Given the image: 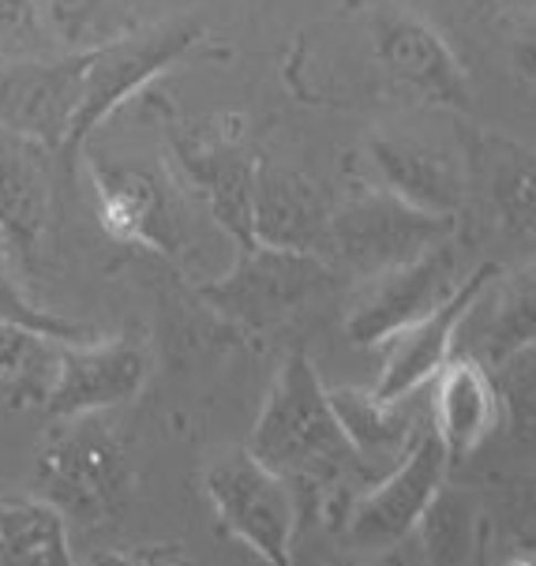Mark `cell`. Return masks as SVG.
I'll use <instances>...</instances> for the list:
<instances>
[{
  "mask_svg": "<svg viewBox=\"0 0 536 566\" xmlns=\"http://www.w3.org/2000/svg\"><path fill=\"white\" fill-rule=\"evenodd\" d=\"M338 266L327 255L293 248L252 244L241 248L233 271L203 282L199 293L218 315L252 334H274L304 315L338 282Z\"/></svg>",
  "mask_w": 536,
  "mask_h": 566,
  "instance_id": "obj_6",
  "label": "cell"
},
{
  "mask_svg": "<svg viewBox=\"0 0 536 566\" xmlns=\"http://www.w3.org/2000/svg\"><path fill=\"white\" fill-rule=\"evenodd\" d=\"M360 38L368 64L376 69V86L428 109L458 117L473 113V83L465 64L458 61L446 38L409 4L398 0L368 4L360 15Z\"/></svg>",
  "mask_w": 536,
  "mask_h": 566,
  "instance_id": "obj_5",
  "label": "cell"
},
{
  "mask_svg": "<svg viewBox=\"0 0 536 566\" xmlns=\"http://www.w3.org/2000/svg\"><path fill=\"white\" fill-rule=\"evenodd\" d=\"M8 285H15V277L8 271V255L0 252V290H8Z\"/></svg>",
  "mask_w": 536,
  "mask_h": 566,
  "instance_id": "obj_29",
  "label": "cell"
},
{
  "mask_svg": "<svg viewBox=\"0 0 536 566\" xmlns=\"http://www.w3.org/2000/svg\"><path fill=\"white\" fill-rule=\"evenodd\" d=\"M428 412H432V428L443 439L450 462L458 465L473 458L506 417V395L500 379L492 376V364L484 357L454 353L432 382Z\"/></svg>",
  "mask_w": 536,
  "mask_h": 566,
  "instance_id": "obj_17",
  "label": "cell"
},
{
  "mask_svg": "<svg viewBox=\"0 0 536 566\" xmlns=\"http://www.w3.org/2000/svg\"><path fill=\"white\" fill-rule=\"evenodd\" d=\"M203 495L222 530L248 544L260 559L285 566L293 559L301 499L296 488L263 465L252 450H229L203 473Z\"/></svg>",
  "mask_w": 536,
  "mask_h": 566,
  "instance_id": "obj_8",
  "label": "cell"
},
{
  "mask_svg": "<svg viewBox=\"0 0 536 566\" xmlns=\"http://www.w3.org/2000/svg\"><path fill=\"white\" fill-rule=\"evenodd\" d=\"M424 541L428 563H465L476 559V541H481V506L462 492H443L428 506L424 522L413 533Z\"/></svg>",
  "mask_w": 536,
  "mask_h": 566,
  "instance_id": "obj_24",
  "label": "cell"
},
{
  "mask_svg": "<svg viewBox=\"0 0 536 566\" xmlns=\"http://www.w3.org/2000/svg\"><path fill=\"white\" fill-rule=\"evenodd\" d=\"M34 488L42 499L61 506L69 522H113L128 503L132 462L120 431L105 412L53 420L34 458Z\"/></svg>",
  "mask_w": 536,
  "mask_h": 566,
  "instance_id": "obj_4",
  "label": "cell"
},
{
  "mask_svg": "<svg viewBox=\"0 0 536 566\" xmlns=\"http://www.w3.org/2000/svg\"><path fill=\"white\" fill-rule=\"evenodd\" d=\"M476 8H484V12H500V8H511L518 4V0H473Z\"/></svg>",
  "mask_w": 536,
  "mask_h": 566,
  "instance_id": "obj_28",
  "label": "cell"
},
{
  "mask_svg": "<svg viewBox=\"0 0 536 566\" xmlns=\"http://www.w3.org/2000/svg\"><path fill=\"white\" fill-rule=\"evenodd\" d=\"M484 331L476 338V357L487 364H511L536 349V259L514 271H500L481 296Z\"/></svg>",
  "mask_w": 536,
  "mask_h": 566,
  "instance_id": "obj_21",
  "label": "cell"
},
{
  "mask_svg": "<svg viewBox=\"0 0 536 566\" xmlns=\"http://www.w3.org/2000/svg\"><path fill=\"white\" fill-rule=\"evenodd\" d=\"M454 229L458 218L420 210L387 188L353 177L349 196L338 199L330 214V263L360 282L432 252L454 237Z\"/></svg>",
  "mask_w": 536,
  "mask_h": 566,
  "instance_id": "obj_7",
  "label": "cell"
},
{
  "mask_svg": "<svg viewBox=\"0 0 536 566\" xmlns=\"http://www.w3.org/2000/svg\"><path fill=\"white\" fill-rule=\"evenodd\" d=\"M495 274H500V263H481L476 271L465 274V282L458 285V293L446 304H439L424 319L401 326L390 338H382L376 345L379 368L371 387L382 398L424 395L439 371L446 368V360L454 357V342L462 338L465 319L473 315L476 301L487 293V285L495 282Z\"/></svg>",
  "mask_w": 536,
  "mask_h": 566,
  "instance_id": "obj_12",
  "label": "cell"
},
{
  "mask_svg": "<svg viewBox=\"0 0 536 566\" xmlns=\"http://www.w3.org/2000/svg\"><path fill=\"white\" fill-rule=\"evenodd\" d=\"M357 177L443 218H458L469 203L462 147L443 150L413 132H371L357 158Z\"/></svg>",
  "mask_w": 536,
  "mask_h": 566,
  "instance_id": "obj_13",
  "label": "cell"
},
{
  "mask_svg": "<svg viewBox=\"0 0 536 566\" xmlns=\"http://www.w3.org/2000/svg\"><path fill=\"white\" fill-rule=\"evenodd\" d=\"M248 450L296 488L301 506H330L327 517L334 525L346 522L360 488L376 481L341 431L327 387L304 349L290 353L277 368L248 436Z\"/></svg>",
  "mask_w": 536,
  "mask_h": 566,
  "instance_id": "obj_1",
  "label": "cell"
},
{
  "mask_svg": "<svg viewBox=\"0 0 536 566\" xmlns=\"http://www.w3.org/2000/svg\"><path fill=\"white\" fill-rule=\"evenodd\" d=\"M0 319L27 323V326H34V331L50 334V338H61V342L98 338V331H91V323H80V319H69V315H56V312L38 308V304L27 301L19 285H8V290H0Z\"/></svg>",
  "mask_w": 536,
  "mask_h": 566,
  "instance_id": "obj_26",
  "label": "cell"
},
{
  "mask_svg": "<svg viewBox=\"0 0 536 566\" xmlns=\"http://www.w3.org/2000/svg\"><path fill=\"white\" fill-rule=\"evenodd\" d=\"M42 0H0V38H27L34 34Z\"/></svg>",
  "mask_w": 536,
  "mask_h": 566,
  "instance_id": "obj_27",
  "label": "cell"
},
{
  "mask_svg": "<svg viewBox=\"0 0 536 566\" xmlns=\"http://www.w3.org/2000/svg\"><path fill=\"white\" fill-rule=\"evenodd\" d=\"M334 203L308 172L263 158L255 185V241L330 259Z\"/></svg>",
  "mask_w": 536,
  "mask_h": 566,
  "instance_id": "obj_19",
  "label": "cell"
},
{
  "mask_svg": "<svg viewBox=\"0 0 536 566\" xmlns=\"http://www.w3.org/2000/svg\"><path fill=\"white\" fill-rule=\"evenodd\" d=\"M147 382V353L132 338H87L56 345V371L42 412L50 420L113 412L139 398Z\"/></svg>",
  "mask_w": 536,
  "mask_h": 566,
  "instance_id": "obj_14",
  "label": "cell"
},
{
  "mask_svg": "<svg viewBox=\"0 0 536 566\" xmlns=\"http://www.w3.org/2000/svg\"><path fill=\"white\" fill-rule=\"evenodd\" d=\"M450 454L435 436L432 420L413 439V447L398 458L387 473H379L368 488H360L349 503L341 533L357 552H387L401 541H413L428 506L446 488Z\"/></svg>",
  "mask_w": 536,
  "mask_h": 566,
  "instance_id": "obj_9",
  "label": "cell"
},
{
  "mask_svg": "<svg viewBox=\"0 0 536 566\" xmlns=\"http://www.w3.org/2000/svg\"><path fill=\"white\" fill-rule=\"evenodd\" d=\"M465 282L462 259L454 244L443 241L432 252L398 263L390 271L360 277L346 308V338L360 349H376L401 326L424 319L439 304H446Z\"/></svg>",
  "mask_w": 536,
  "mask_h": 566,
  "instance_id": "obj_10",
  "label": "cell"
},
{
  "mask_svg": "<svg viewBox=\"0 0 536 566\" xmlns=\"http://www.w3.org/2000/svg\"><path fill=\"white\" fill-rule=\"evenodd\" d=\"M38 143L0 128V252L8 263L34 271L50 237V172Z\"/></svg>",
  "mask_w": 536,
  "mask_h": 566,
  "instance_id": "obj_18",
  "label": "cell"
},
{
  "mask_svg": "<svg viewBox=\"0 0 536 566\" xmlns=\"http://www.w3.org/2000/svg\"><path fill=\"white\" fill-rule=\"evenodd\" d=\"M91 50L0 64V128L64 158L83 105Z\"/></svg>",
  "mask_w": 536,
  "mask_h": 566,
  "instance_id": "obj_11",
  "label": "cell"
},
{
  "mask_svg": "<svg viewBox=\"0 0 536 566\" xmlns=\"http://www.w3.org/2000/svg\"><path fill=\"white\" fill-rule=\"evenodd\" d=\"M56 345L61 338L34 326L0 319V390L15 409H42L56 371Z\"/></svg>",
  "mask_w": 536,
  "mask_h": 566,
  "instance_id": "obj_23",
  "label": "cell"
},
{
  "mask_svg": "<svg viewBox=\"0 0 536 566\" xmlns=\"http://www.w3.org/2000/svg\"><path fill=\"white\" fill-rule=\"evenodd\" d=\"M158 117L169 161L207 203L214 226L237 244V252L260 244L255 241V185H260L263 155L248 139L241 113L188 124L169 102H158Z\"/></svg>",
  "mask_w": 536,
  "mask_h": 566,
  "instance_id": "obj_3",
  "label": "cell"
},
{
  "mask_svg": "<svg viewBox=\"0 0 536 566\" xmlns=\"http://www.w3.org/2000/svg\"><path fill=\"white\" fill-rule=\"evenodd\" d=\"M203 50L222 53V45L214 42L207 23H199V19H191V15L161 19V23H150V27H124L120 34L102 42L98 50H91L80 117H75L69 150H64V158H61L64 172L80 169L87 139L113 117V113L124 109L128 102H136L139 94H147L150 83H158L169 69L191 61V56Z\"/></svg>",
  "mask_w": 536,
  "mask_h": 566,
  "instance_id": "obj_2",
  "label": "cell"
},
{
  "mask_svg": "<svg viewBox=\"0 0 536 566\" xmlns=\"http://www.w3.org/2000/svg\"><path fill=\"white\" fill-rule=\"evenodd\" d=\"M83 166L98 203V222L113 241L158 255H180L185 237H180L169 191L155 172L132 161L87 155V150H83Z\"/></svg>",
  "mask_w": 536,
  "mask_h": 566,
  "instance_id": "obj_15",
  "label": "cell"
},
{
  "mask_svg": "<svg viewBox=\"0 0 536 566\" xmlns=\"http://www.w3.org/2000/svg\"><path fill=\"white\" fill-rule=\"evenodd\" d=\"M42 15L64 50H98L102 42L120 34L109 31V0H42Z\"/></svg>",
  "mask_w": 536,
  "mask_h": 566,
  "instance_id": "obj_25",
  "label": "cell"
},
{
  "mask_svg": "<svg viewBox=\"0 0 536 566\" xmlns=\"http://www.w3.org/2000/svg\"><path fill=\"white\" fill-rule=\"evenodd\" d=\"M69 517L42 495L0 503V566H69Z\"/></svg>",
  "mask_w": 536,
  "mask_h": 566,
  "instance_id": "obj_22",
  "label": "cell"
},
{
  "mask_svg": "<svg viewBox=\"0 0 536 566\" xmlns=\"http://www.w3.org/2000/svg\"><path fill=\"white\" fill-rule=\"evenodd\" d=\"M330 409L338 417L341 431L349 436V443L357 447L364 465L371 473H387L390 465L413 447V439L428 428V417H417L413 398H382L376 387H353V382H338L327 387Z\"/></svg>",
  "mask_w": 536,
  "mask_h": 566,
  "instance_id": "obj_20",
  "label": "cell"
},
{
  "mask_svg": "<svg viewBox=\"0 0 536 566\" xmlns=\"http://www.w3.org/2000/svg\"><path fill=\"white\" fill-rule=\"evenodd\" d=\"M462 158L469 169V199L484 207L506 237H536V150L506 132L462 120Z\"/></svg>",
  "mask_w": 536,
  "mask_h": 566,
  "instance_id": "obj_16",
  "label": "cell"
}]
</instances>
